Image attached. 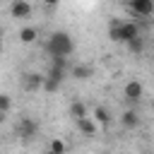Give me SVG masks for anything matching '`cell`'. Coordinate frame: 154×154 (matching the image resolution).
Here are the masks:
<instances>
[{
  "label": "cell",
  "mask_w": 154,
  "mask_h": 154,
  "mask_svg": "<svg viewBox=\"0 0 154 154\" xmlns=\"http://www.w3.org/2000/svg\"><path fill=\"white\" fill-rule=\"evenodd\" d=\"M140 36V26L135 22H120V19H113L108 24V38L116 41V43H128L132 38Z\"/></svg>",
  "instance_id": "6da1fadb"
},
{
  "label": "cell",
  "mask_w": 154,
  "mask_h": 154,
  "mask_svg": "<svg viewBox=\"0 0 154 154\" xmlns=\"http://www.w3.org/2000/svg\"><path fill=\"white\" fill-rule=\"evenodd\" d=\"M46 51L51 53V58H67L72 51H75V43L70 38V34L65 31H53L48 43H46Z\"/></svg>",
  "instance_id": "7a4b0ae2"
},
{
  "label": "cell",
  "mask_w": 154,
  "mask_h": 154,
  "mask_svg": "<svg viewBox=\"0 0 154 154\" xmlns=\"http://www.w3.org/2000/svg\"><path fill=\"white\" fill-rule=\"evenodd\" d=\"M14 130H17V135H19L22 140L29 142V140H34V137L38 135V123H36L34 118H29V116H22V118L17 120V128H14Z\"/></svg>",
  "instance_id": "3957f363"
},
{
  "label": "cell",
  "mask_w": 154,
  "mask_h": 154,
  "mask_svg": "<svg viewBox=\"0 0 154 154\" xmlns=\"http://www.w3.org/2000/svg\"><path fill=\"white\" fill-rule=\"evenodd\" d=\"M123 94H125V99L130 101V103H137L142 96H144V87L137 82V79H130L128 84H125V89H123Z\"/></svg>",
  "instance_id": "277c9868"
},
{
  "label": "cell",
  "mask_w": 154,
  "mask_h": 154,
  "mask_svg": "<svg viewBox=\"0 0 154 154\" xmlns=\"http://www.w3.org/2000/svg\"><path fill=\"white\" fill-rule=\"evenodd\" d=\"M10 14H12L14 19H26V17L31 14L29 0H12V2H10Z\"/></svg>",
  "instance_id": "5b68a950"
},
{
  "label": "cell",
  "mask_w": 154,
  "mask_h": 154,
  "mask_svg": "<svg viewBox=\"0 0 154 154\" xmlns=\"http://www.w3.org/2000/svg\"><path fill=\"white\" fill-rule=\"evenodd\" d=\"M75 123H77V130H79L84 137H96V135H99V125H96V123H94L89 116H84V118H77Z\"/></svg>",
  "instance_id": "8992f818"
},
{
  "label": "cell",
  "mask_w": 154,
  "mask_h": 154,
  "mask_svg": "<svg viewBox=\"0 0 154 154\" xmlns=\"http://www.w3.org/2000/svg\"><path fill=\"white\" fill-rule=\"evenodd\" d=\"M22 84H24L26 91H38V89L43 87V75H38V72H26V75L22 77Z\"/></svg>",
  "instance_id": "52a82bcc"
},
{
  "label": "cell",
  "mask_w": 154,
  "mask_h": 154,
  "mask_svg": "<svg viewBox=\"0 0 154 154\" xmlns=\"http://www.w3.org/2000/svg\"><path fill=\"white\" fill-rule=\"evenodd\" d=\"M130 12L137 14V17H149L154 12V0H147V2H132L130 5Z\"/></svg>",
  "instance_id": "ba28073f"
},
{
  "label": "cell",
  "mask_w": 154,
  "mask_h": 154,
  "mask_svg": "<svg viewBox=\"0 0 154 154\" xmlns=\"http://www.w3.org/2000/svg\"><path fill=\"white\" fill-rule=\"evenodd\" d=\"M96 125H103V128H108L111 125V113H108V108H103V106H96L94 108V118H91Z\"/></svg>",
  "instance_id": "9c48e42d"
},
{
  "label": "cell",
  "mask_w": 154,
  "mask_h": 154,
  "mask_svg": "<svg viewBox=\"0 0 154 154\" xmlns=\"http://www.w3.org/2000/svg\"><path fill=\"white\" fill-rule=\"evenodd\" d=\"M120 123H123V128H128V130H132V128H137L140 125V116L130 108V111H125L123 116H120Z\"/></svg>",
  "instance_id": "30bf717a"
},
{
  "label": "cell",
  "mask_w": 154,
  "mask_h": 154,
  "mask_svg": "<svg viewBox=\"0 0 154 154\" xmlns=\"http://www.w3.org/2000/svg\"><path fill=\"white\" fill-rule=\"evenodd\" d=\"M38 38V29L36 26H24V29H19V41L22 43H34Z\"/></svg>",
  "instance_id": "8fae6325"
},
{
  "label": "cell",
  "mask_w": 154,
  "mask_h": 154,
  "mask_svg": "<svg viewBox=\"0 0 154 154\" xmlns=\"http://www.w3.org/2000/svg\"><path fill=\"white\" fill-rule=\"evenodd\" d=\"M91 75H94V67H91V65H82V63H79V65L72 67V77H75V79H89Z\"/></svg>",
  "instance_id": "7c38bea8"
},
{
  "label": "cell",
  "mask_w": 154,
  "mask_h": 154,
  "mask_svg": "<svg viewBox=\"0 0 154 154\" xmlns=\"http://www.w3.org/2000/svg\"><path fill=\"white\" fill-rule=\"evenodd\" d=\"M70 116H72L75 120H77V118H84V116H87V106H84L82 101H72V103H70Z\"/></svg>",
  "instance_id": "4fadbf2b"
},
{
  "label": "cell",
  "mask_w": 154,
  "mask_h": 154,
  "mask_svg": "<svg viewBox=\"0 0 154 154\" xmlns=\"http://www.w3.org/2000/svg\"><path fill=\"white\" fill-rule=\"evenodd\" d=\"M51 154H67V144L63 140H51V147H48Z\"/></svg>",
  "instance_id": "5bb4252c"
},
{
  "label": "cell",
  "mask_w": 154,
  "mask_h": 154,
  "mask_svg": "<svg viewBox=\"0 0 154 154\" xmlns=\"http://www.w3.org/2000/svg\"><path fill=\"white\" fill-rule=\"evenodd\" d=\"M125 46H128L132 53H142V51H144V43H142V38H140V36H137V38H132V41H128Z\"/></svg>",
  "instance_id": "9a60e30c"
},
{
  "label": "cell",
  "mask_w": 154,
  "mask_h": 154,
  "mask_svg": "<svg viewBox=\"0 0 154 154\" xmlns=\"http://www.w3.org/2000/svg\"><path fill=\"white\" fill-rule=\"evenodd\" d=\"M12 108V99L7 94H0V113H7Z\"/></svg>",
  "instance_id": "2e32d148"
},
{
  "label": "cell",
  "mask_w": 154,
  "mask_h": 154,
  "mask_svg": "<svg viewBox=\"0 0 154 154\" xmlns=\"http://www.w3.org/2000/svg\"><path fill=\"white\" fill-rule=\"evenodd\" d=\"M60 0H43V5H48V7H55Z\"/></svg>",
  "instance_id": "e0dca14e"
},
{
  "label": "cell",
  "mask_w": 154,
  "mask_h": 154,
  "mask_svg": "<svg viewBox=\"0 0 154 154\" xmlns=\"http://www.w3.org/2000/svg\"><path fill=\"white\" fill-rule=\"evenodd\" d=\"M132 2H147V0H130V5H132Z\"/></svg>",
  "instance_id": "ac0fdd59"
},
{
  "label": "cell",
  "mask_w": 154,
  "mask_h": 154,
  "mask_svg": "<svg viewBox=\"0 0 154 154\" xmlns=\"http://www.w3.org/2000/svg\"><path fill=\"white\" fill-rule=\"evenodd\" d=\"M2 120H5V113H0V123H2Z\"/></svg>",
  "instance_id": "d6986e66"
},
{
  "label": "cell",
  "mask_w": 154,
  "mask_h": 154,
  "mask_svg": "<svg viewBox=\"0 0 154 154\" xmlns=\"http://www.w3.org/2000/svg\"><path fill=\"white\" fill-rule=\"evenodd\" d=\"M0 43H2V29H0Z\"/></svg>",
  "instance_id": "ffe728a7"
},
{
  "label": "cell",
  "mask_w": 154,
  "mask_h": 154,
  "mask_svg": "<svg viewBox=\"0 0 154 154\" xmlns=\"http://www.w3.org/2000/svg\"><path fill=\"white\" fill-rule=\"evenodd\" d=\"M43 154H51V152H48V149H46V152H43Z\"/></svg>",
  "instance_id": "44dd1931"
}]
</instances>
